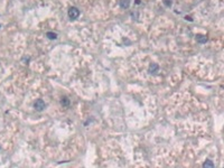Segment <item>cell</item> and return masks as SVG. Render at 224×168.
Segmentation results:
<instances>
[{
	"label": "cell",
	"instance_id": "obj_5",
	"mask_svg": "<svg viewBox=\"0 0 224 168\" xmlns=\"http://www.w3.org/2000/svg\"><path fill=\"white\" fill-rule=\"evenodd\" d=\"M129 5H130V0H120V7L121 8H128Z\"/></svg>",
	"mask_w": 224,
	"mask_h": 168
},
{
	"label": "cell",
	"instance_id": "obj_1",
	"mask_svg": "<svg viewBox=\"0 0 224 168\" xmlns=\"http://www.w3.org/2000/svg\"><path fill=\"white\" fill-rule=\"evenodd\" d=\"M78 16H80V10L76 7H71L69 9V17L71 20H75Z\"/></svg>",
	"mask_w": 224,
	"mask_h": 168
},
{
	"label": "cell",
	"instance_id": "obj_3",
	"mask_svg": "<svg viewBox=\"0 0 224 168\" xmlns=\"http://www.w3.org/2000/svg\"><path fill=\"white\" fill-rule=\"evenodd\" d=\"M196 40L200 43V44H205L207 41V37L206 36H203V35H197L196 36Z\"/></svg>",
	"mask_w": 224,
	"mask_h": 168
},
{
	"label": "cell",
	"instance_id": "obj_8",
	"mask_svg": "<svg viewBox=\"0 0 224 168\" xmlns=\"http://www.w3.org/2000/svg\"><path fill=\"white\" fill-rule=\"evenodd\" d=\"M61 103H62V105H69V99L67 97H63Z\"/></svg>",
	"mask_w": 224,
	"mask_h": 168
},
{
	"label": "cell",
	"instance_id": "obj_4",
	"mask_svg": "<svg viewBox=\"0 0 224 168\" xmlns=\"http://www.w3.org/2000/svg\"><path fill=\"white\" fill-rule=\"evenodd\" d=\"M158 65L156 64V63H153V64H150V66H149V73H156V72H158Z\"/></svg>",
	"mask_w": 224,
	"mask_h": 168
},
{
	"label": "cell",
	"instance_id": "obj_2",
	"mask_svg": "<svg viewBox=\"0 0 224 168\" xmlns=\"http://www.w3.org/2000/svg\"><path fill=\"white\" fill-rule=\"evenodd\" d=\"M34 108H35V110H37V111H43V110L46 108V104H45V102H44L42 99H38V100L35 101Z\"/></svg>",
	"mask_w": 224,
	"mask_h": 168
},
{
	"label": "cell",
	"instance_id": "obj_9",
	"mask_svg": "<svg viewBox=\"0 0 224 168\" xmlns=\"http://www.w3.org/2000/svg\"><path fill=\"white\" fill-rule=\"evenodd\" d=\"M162 2L165 3L166 7H170L171 6V0H162Z\"/></svg>",
	"mask_w": 224,
	"mask_h": 168
},
{
	"label": "cell",
	"instance_id": "obj_7",
	"mask_svg": "<svg viewBox=\"0 0 224 168\" xmlns=\"http://www.w3.org/2000/svg\"><path fill=\"white\" fill-rule=\"evenodd\" d=\"M46 36L49 38V39H56V37H57V35L55 34V32H48L46 34Z\"/></svg>",
	"mask_w": 224,
	"mask_h": 168
},
{
	"label": "cell",
	"instance_id": "obj_6",
	"mask_svg": "<svg viewBox=\"0 0 224 168\" xmlns=\"http://www.w3.org/2000/svg\"><path fill=\"white\" fill-rule=\"evenodd\" d=\"M203 167L204 168H209V167L213 168L214 167V164H213V161H212V160L207 159L205 162H204V164H203Z\"/></svg>",
	"mask_w": 224,
	"mask_h": 168
}]
</instances>
